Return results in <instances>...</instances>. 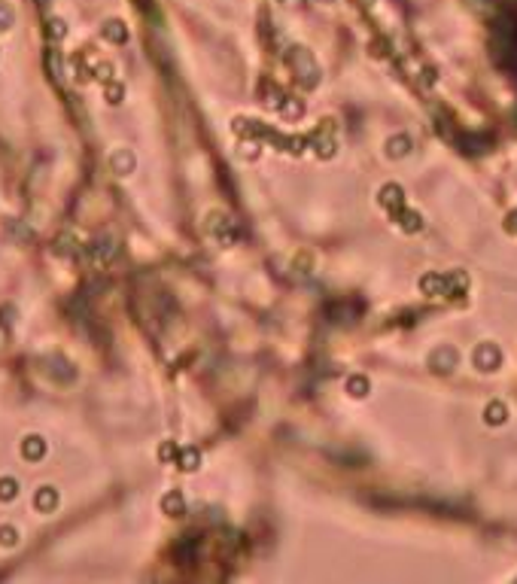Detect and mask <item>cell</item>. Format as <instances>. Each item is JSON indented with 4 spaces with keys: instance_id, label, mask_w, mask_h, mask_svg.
<instances>
[{
    "instance_id": "obj_3",
    "label": "cell",
    "mask_w": 517,
    "mask_h": 584,
    "mask_svg": "<svg viewBox=\"0 0 517 584\" xmlns=\"http://www.w3.org/2000/svg\"><path fill=\"white\" fill-rule=\"evenodd\" d=\"M12 493H15L12 490V481H0V499H9Z\"/></svg>"
},
{
    "instance_id": "obj_1",
    "label": "cell",
    "mask_w": 517,
    "mask_h": 584,
    "mask_svg": "<svg viewBox=\"0 0 517 584\" xmlns=\"http://www.w3.org/2000/svg\"><path fill=\"white\" fill-rule=\"evenodd\" d=\"M25 453L34 459V456H40L43 453V445H37V438H28V445H25Z\"/></svg>"
},
{
    "instance_id": "obj_2",
    "label": "cell",
    "mask_w": 517,
    "mask_h": 584,
    "mask_svg": "<svg viewBox=\"0 0 517 584\" xmlns=\"http://www.w3.org/2000/svg\"><path fill=\"white\" fill-rule=\"evenodd\" d=\"M52 505H55V493L52 490H46L43 496H37V508H52Z\"/></svg>"
}]
</instances>
